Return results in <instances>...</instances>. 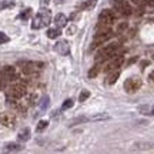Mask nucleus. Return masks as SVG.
<instances>
[{"mask_svg": "<svg viewBox=\"0 0 154 154\" xmlns=\"http://www.w3.org/2000/svg\"><path fill=\"white\" fill-rule=\"evenodd\" d=\"M119 50H120V44L119 43L107 44L106 47H103V49H100L99 51H97V54H96V61H97V63H101V61L107 60V59H110L111 56H114Z\"/></svg>", "mask_w": 154, "mask_h": 154, "instance_id": "f257e3e1", "label": "nucleus"}, {"mask_svg": "<svg viewBox=\"0 0 154 154\" xmlns=\"http://www.w3.org/2000/svg\"><path fill=\"white\" fill-rule=\"evenodd\" d=\"M50 23V10L47 9H42L40 13L36 14L33 23H32V27L33 29H42L44 26H49Z\"/></svg>", "mask_w": 154, "mask_h": 154, "instance_id": "f03ea898", "label": "nucleus"}, {"mask_svg": "<svg viewBox=\"0 0 154 154\" xmlns=\"http://www.w3.org/2000/svg\"><path fill=\"white\" fill-rule=\"evenodd\" d=\"M20 67H22V72L24 74H34L38 70H42L43 63H40V61H22Z\"/></svg>", "mask_w": 154, "mask_h": 154, "instance_id": "7ed1b4c3", "label": "nucleus"}, {"mask_svg": "<svg viewBox=\"0 0 154 154\" xmlns=\"http://www.w3.org/2000/svg\"><path fill=\"white\" fill-rule=\"evenodd\" d=\"M113 6H114V10L119 11L121 16H130L133 13L131 6L127 0H113Z\"/></svg>", "mask_w": 154, "mask_h": 154, "instance_id": "20e7f679", "label": "nucleus"}, {"mask_svg": "<svg viewBox=\"0 0 154 154\" xmlns=\"http://www.w3.org/2000/svg\"><path fill=\"white\" fill-rule=\"evenodd\" d=\"M141 87V80L138 79V77H130V79H127L126 83H124V90H126L127 93H136L137 90H140Z\"/></svg>", "mask_w": 154, "mask_h": 154, "instance_id": "39448f33", "label": "nucleus"}, {"mask_svg": "<svg viewBox=\"0 0 154 154\" xmlns=\"http://www.w3.org/2000/svg\"><path fill=\"white\" fill-rule=\"evenodd\" d=\"M114 20H116V14H114V11L113 10L104 9V10H101V13L99 14V23L100 24H107V26H111Z\"/></svg>", "mask_w": 154, "mask_h": 154, "instance_id": "423d86ee", "label": "nucleus"}, {"mask_svg": "<svg viewBox=\"0 0 154 154\" xmlns=\"http://www.w3.org/2000/svg\"><path fill=\"white\" fill-rule=\"evenodd\" d=\"M26 93H27L26 86H24V84H20V83L13 84V86L9 88V91H7V94H10V96H13V97H16L17 100L22 99V97H24V96H26Z\"/></svg>", "mask_w": 154, "mask_h": 154, "instance_id": "0eeeda50", "label": "nucleus"}, {"mask_svg": "<svg viewBox=\"0 0 154 154\" xmlns=\"http://www.w3.org/2000/svg\"><path fill=\"white\" fill-rule=\"evenodd\" d=\"M121 64H123V56L117 54L116 53L114 56H111L110 57V61L107 63V66H106V72H113V70H119V67H121Z\"/></svg>", "mask_w": 154, "mask_h": 154, "instance_id": "6e6552de", "label": "nucleus"}, {"mask_svg": "<svg viewBox=\"0 0 154 154\" xmlns=\"http://www.w3.org/2000/svg\"><path fill=\"white\" fill-rule=\"evenodd\" d=\"M0 124L9 128H13L16 124V117L11 113H0Z\"/></svg>", "mask_w": 154, "mask_h": 154, "instance_id": "1a4fd4ad", "label": "nucleus"}, {"mask_svg": "<svg viewBox=\"0 0 154 154\" xmlns=\"http://www.w3.org/2000/svg\"><path fill=\"white\" fill-rule=\"evenodd\" d=\"M3 76H5L6 80H9V82H14L19 79V74L16 72V67L13 66H5L3 67Z\"/></svg>", "mask_w": 154, "mask_h": 154, "instance_id": "9d476101", "label": "nucleus"}, {"mask_svg": "<svg viewBox=\"0 0 154 154\" xmlns=\"http://www.w3.org/2000/svg\"><path fill=\"white\" fill-rule=\"evenodd\" d=\"M54 50L61 56H67L70 53V46L67 43L66 40H60V42H57L54 44Z\"/></svg>", "mask_w": 154, "mask_h": 154, "instance_id": "9b49d317", "label": "nucleus"}, {"mask_svg": "<svg viewBox=\"0 0 154 154\" xmlns=\"http://www.w3.org/2000/svg\"><path fill=\"white\" fill-rule=\"evenodd\" d=\"M54 23H56V26L57 27H64L67 24V17L63 14V13H59V14H56L54 16Z\"/></svg>", "mask_w": 154, "mask_h": 154, "instance_id": "f8f14e48", "label": "nucleus"}, {"mask_svg": "<svg viewBox=\"0 0 154 154\" xmlns=\"http://www.w3.org/2000/svg\"><path fill=\"white\" fill-rule=\"evenodd\" d=\"M119 77H120V72H119V70H113V72H110V74L107 76L106 83H107V84H114Z\"/></svg>", "mask_w": 154, "mask_h": 154, "instance_id": "ddd939ff", "label": "nucleus"}, {"mask_svg": "<svg viewBox=\"0 0 154 154\" xmlns=\"http://www.w3.org/2000/svg\"><path fill=\"white\" fill-rule=\"evenodd\" d=\"M5 151H7V153H13V151H20L22 150V147L19 146L17 143H7L5 146Z\"/></svg>", "mask_w": 154, "mask_h": 154, "instance_id": "4468645a", "label": "nucleus"}, {"mask_svg": "<svg viewBox=\"0 0 154 154\" xmlns=\"http://www.w3.org/2000/svg\"><path fill=\"white\" fill-rule=\"evenodd\" d=\"M17 137H19V141H27L30 138V128H23Z\"/></svg>", "mask_w": 154, "mask_h": 154, "instance_id": "2eb2a0df", "label": "nucleus"}, {"mask_svg": "<svg viewBox=\"0 0 154 154\" xmlns=\"http://www.w3.org/2000/svg\"><path fill=\"white\" fill-rule=\"evenodd\" d=\"M60 34H61L60 27H53V29H49V30H47V37L49 38H57Z\"/></svg>", "mask_w": 154, "mask_h": 154, "instance_id": "dca6fc26", "label": "nucleus"}, {"mask_svg": "<svg viewBox=\"0 0 154 154\" xmlns=\"http://www.w3.org/2000/svg\"><path fill=\"white\" fill-rule=\"evenodd\" d=\"M100 73V66L99 64H96V66H93L91 69H90V72H88V77L90 79H94V77H97Z\"/></svg>", "mask_w": 154, "mask_h": 154, "instance_id": "f3484780", "label": "nucleus"}, {"mask_svg": "<svg viewBox=\"0 0 154 154\" xmlns=\"http://www.w3.org/2000/svg\"><path fill=\"white\" fill-rule=\"evenodd\" d=\"M94 6H96V0H87L82 5V9L83 10H91Z\"/></svg>", "mask_w": 154, "mask_h": 154, "instance_id": "a211bd4d", "label": "nucleus"}, {"mask_svg": "<svg viewBox=\"0 0 154 154\" xmlns=\"http://www.w3.org/2000/svg\"><path fill=\"white\" fill-rule=\"evenodd\" d=\"M13 6H14V2H11V0L0 2V10H5V9H9V7H13Z\"/></svg>", "mask_w": 154, "mask_h": 154, "instance_id": "6ab92c4d", "label": "nucleus"}, {"mask_svg": "<svg viewBox=\"0 0 154 154\" xmlns=\"http://www.w3.org/2000/svg\"><path fill=\"white\" fill-rule=\"evenodd\" d=\"M47 126H49V121H47V120H42V121H38L37 127H36V130L40 133V131H43V130H44V128H46Z\"/></svg>", "mask_w": 154, "mask_h": 154, "instance_id": "aec40b11", "label": "nucleus"}, {"mask_svg": "<svg viewBox=\"0 0 154 154\" xmlns=\"http://www.w3.org/2000/svg\"><path fill=\"white\" fill-rule=\"evenodd\" d=\"M107 119H109V116H107V114H97V116L90 117L88 120H91V121H101V120H107Z\"/></svg>", "mask_w": 154, "mask_h": 154, "instance_id": "412c9836", "label": "nucleus"}, {"mask_svg": "<svg viewBox=\"0 0 154 154\" xmlns=\"http://www.w3.org/2000/svg\"><path fill=\"white\" fill-rule=\"evenodd\" d=\"M73 104H74V101H73L72 99L66 100L64 103H63V106H61V110H69V109H72Z\"/></svg>", "mask_w": 154, "mask_h": 154, "instance_id": "4be33fe9", "label": "nucleus"}, {"mask_svg": "<svg viewBox=\"0 0 154 154\" xmlns=\"http://www.w3.org/2000/svg\"><path fill=\"white\" fill-rule=\"evenodd\" d=\"M90 97V91L87 90H83L82 93H80V97H79V101H86V100Z\"/></svg>", "mask_w": 154, "mask_h": 154, "instance_id": "5701e85b", "label": "nucleus"}, {"mask_svg": "<svg viewBox=\"0 0 154 154\" xmlns=\"http://www.w3.org/2000/svg\"><path fill=\"white\" fill-rule=\"evenodd\" d=\"M49 97L47 96H44L43 99H42V103H40V109L42 110H44V109H47V106H49Z\"/></svg>", "mask_w": 154, "mask_h": 154, "instance_id": "b1692460", "label": "nucleus"}, {"mask_svg": "<svg viewBox=\"0 0 154 154\" xmlns=\"http://www.w3.org/2000/svg\"><path fill=\"white\" fill-rule=\"evenodd\" d=\"M127 27H128V24H127L126 22L120 23V24H119V26H117V33H123V32H124V30H126Z\"/></svg>", "mask_w": 154, "mask_h": 154, "instance_id": "393cba45", "label": "nucleus"}, {"mask_svg": "<svg viewBox=\"0 0 154 154\" xmlns=\"http://www.w3.org/2000/svg\"><path fill=\"white\" fill-rule=\"evenodd\" d=\"M30 14H32V9H26V10H24L22 14H20V19L26 20V19H29V17H30Z\"/></svg>", "mask_w": 154, "mask_h": 154, "instance_id": "a878e982", "label": "nucleus"}, {"mask_svg": "<svg viewBox=\"0 0 154 154\" xmlns=\"http://www.w3.org/2000/svg\"><path fill=\"white\" fill-rule=\"evenodd\" d=\"M9 42V37L6 36L3 32H0V44H3V43H7Z\"/></svg>", "mask_w": 154, "mask_h": 154, "instance_id": "bb28decb", "label": "nucleus"}, {"mask_svg": "<svg viewBox=\"0 0 154 154\" xmlns=\"http://www.w3.org/2000/svg\"><path fill=\"white\" fill-rule=\"evenodd\" d=\"M84 121H88L87 117H79V119L72 121V124H79V123H84Z\"/></svg>", "mask_w": 154, "mask_h": 154, "instance_id": "cd10ccee", "label": "nucleus"}, {"mask_svg": "<svg viewBox=\"0 0 154 154\" xmlns=\"http://www.w3.org/2000/svg\"><path fill=\"white\" fill-rule=\"evenodd\" d=\"M149 82H150V83H154V70L149 74Z\"/></svg>", "mask_w": 154, "mask_h": 154, "instance_id": "c85d7f7f", "label": "nucleus"}, {"mask_svg": "<svg viewBox=\"0 0 154 154\" xmlns=\"http://www.w3.org/2000/svg\"><path fill=\"white\" fill-rule=\"evenodd\" d=\"M5 87V80H3V77H2V74H0V90Z\"/></svg>", "mask_w": 154, "mask_h": 154, "instance_id": "c756f323", "label": "nucleus"}, {"mask_svg": "<svg viewBox=\"0 0 154 154\" xmlns=\"http://www.w3.org/2000/svg\"><path fill=\"white\" fill-rule=\"evenodd\" d=\"M50 3V0H40V5H43V6H47Z\"/></svg>", "mask_w": 154, "mask_h": 154, "instance_id": "7c9ffc66", "label": "nucleus"}, {"mask_svg": "<svg viewBox=\"0 0 154 154\" xmlns=\"http://www.w3.org/2000/svg\"><path fill=\"white\" fill-rule=\"evenodd\" d=\"M149 64H150V61H147V60L141 61V67H146V66H149Z\"/></svg>", "mask_w": 154, "mask_h": 154, "instance_id": "2f4dec72", "label": "nucleus"}, {"mask_svg": "<svg viewBox=\"0 0 154 154\" xmlns=\"http://www.w3.org/2000/svg\"><path fill=\"white\" fill-rule=\"evenodd\" d=\"M131 2L134 5H141V3H143V0H131Z\"/></svg>", "mask_w": 154, "mask_h": 154, "instance_id": "473e14b6", "label": "nucleus"}, {"mask_svg": "<svg viewBox=\"0 0 154 154\" xmlns=\"http://www.w3.org/2000/svg\"><path fill=\"white\" fill-rule=\"evenodd\" d=\"M77 17H79V14H76V13H73L72 16H70V19H72V20H76Z\"/></svg>", "mask_w": 154, "mask_h": 154, "instance_id": "72a5a7b5", "label": "nucleus"}, {"mask_svg": "<svg viewBox=\"0 0 154 154\" xmlns=\"http://www.w3.org/2000/svg\"><path fill=\"white\" fill-rule=\"evenodd\" d=\"M57 2H63V0H57Z\"/></svg>", "mask_w": 154, "mask_h": 154, "instance_id": "f704fd0d", "label": "nucleus"}]
</instances>
